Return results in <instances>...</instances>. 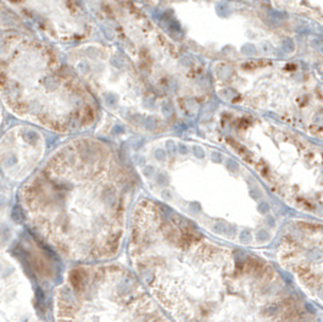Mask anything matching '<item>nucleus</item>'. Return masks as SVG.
<instances>
[{
  "instance_id": "obj_7",
  "label": "nucleus",
  "mask_w": 323,
  "mask_h": 322,
  "mask_svg": "<svg viewBox=\"0 0 323 322\" xmlns=\"http://www.w3.org/2000/svg\"><path fill=\"white\" fill-rule=\"evenodd\" d=\"M34 34L59 45L93 40L97 25L82 0H4Z\"/></svg>"
},
{
  "instance_id": "obj_2",
  "label": "nucleus",
  "mask_w": 323,
  "mask_h": 322,
  "mask_svg": "<svg viewBox=\"0 0 323 322\" xmlns=\"http://www.w3.org/2000/svg\"><path fill=\"white\" fill-rule=\"evenodd\" d=\"M138 187V173L114 145L77 134L21 184L17 203L28 228L59 258L109 262L126 243Z\"/></svg>"
},
{
  "instance_id": "obj_1",
  "label": "nucleus",
  "mask_w": 323,
  "mask_h": 322,
  "mask_svg": "<svg viewBox=\"0 0 323 322\" xmlns=\"http://www.w3.org/2000/svg\"><path fill=\"white\" fill-rule=\"evenodd\" d=\"M126 247L129 267L175 322H323L276 259L219 240L152 198L137 199Z\"/></svg>"
},
{
  "instance_id": "obj_4",
  "label": "nucleus",
  "mask_w": 323,
  "mask_h": 322,
  "mask_svg": "<svg viewBox=\"0 0 323 322\" xmlns=\"http://www.w3.org/2000/svg\"><path fill=\"white\" fill-rule=\"evenodd\" d=\"M0 103L19 120L57 134H80L103 118L95 98L56 44L0 31Z\"/></svg>"
},
{
  "instance_id": "obj_10",
  "label": "nucleus",
  "mask_w": 323,
  "mask_h": 322,
  "mask_svg": "<svg viewBox=\"0 0 323 322\" xmlns=\"http://www.w3.org/2000/svg\"><path fill=\"white\" fill-rule=\"evenodd\" d=\"M0 31L31 32L27 25L5 4L4 0H0Z\"/></svg>"
},
{
  "instance_id": "obj_8",
  "label": "nucleus",
  "mask_w": 323,
  "mask_h": 322,
  "mask_svg": "<svg viewBox=\"0 0 323 322\" xmlns=\"http://www.w3.org/2000/svg\"><path fill=\"white\" fill-rule=\"evenodd\" d=\"M46 138L42 128L23 123L0 135V173L9 182L23 183L42 164Z\"/></svg>"
},
{
  "instance_id": "obj_9",
  "label": "nucleus",
  "mask_w": 323,
  "mask_h": 322,
  "mask_svg": "<svg viewBox=\"0 0 323 322\" xmlns=\"http://www.w3.org/2000/svg\"><path fill=\"white\" fill-rule=\"evenodd\" d=\"M14 194L10 182L0 173V293L21 281L25 275L9 254V248L17 235V227L12 217Z\"/></svg>"
},
{
  "instance_id": "obj_11",
  "label": "nucleus",
  "mask_w": 323,
  "mask_h": 322,
  "mask_svg": "<svg viewBox=\"0 0 323 322\" xmlns=\"http://www.w3.org/2000/svg\"><path fill=\"white\" fill-rule=\"evenodd\" d=\"M0 322H5V321L3 320V315H2V316H0Z\"/></svg>"
},
{
  "instance_id": "obj_5",
  "label": "nucleus",
  "mask_w": 323,
  "mask_h": 322,
  "mask_svg": "<svg viewBox=\"0 0 323 322\" xmlns=\"http://www.w3.org/2000/svg\"><path fill=\"white\" fill-rule=\"evenodd\" d=\"M54 322H175L129 266L109 261L68 269L55 289Z\"/></svg>"
},
{
  "instance_id": "obj_3",
  "label": "nucleus",
  "mask_w": 323,
  "mask_h": 322,
  "mask_svg": "<svg viewBox=\"0 0 323 322\" xmlns=\"http://www.w3.org/2000/svg\"><path fill=\"white\" fill-rule=\"evenodd\" d=\"M134 165L152 199L227 243L264 249L274 244L287 221L284 205L262 187L204 176L172 143L141 149Z\"/></svg>"
},
{
  "instance_id": "obj_6",
  "label": "nucleus",
  "mask_w": 323,
  "mask_h": 322,
  "mask_svg": "<svg viewBox=\"0 0 323 322\" xmlns=\"http://www.w3.org/2000/svg\"><path fill=\"white\" fill-rule=\"evenodd\" d=\"M100 108L129 129L145 131L152 114L145 86L131 60L114 44L89 40L62 49Z\"/></svg>"
}]
</instances>
